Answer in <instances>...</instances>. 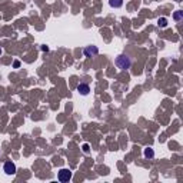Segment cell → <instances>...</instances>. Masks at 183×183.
Masks as SVG:
<instances>
[{
    "instance_id": "10",
    "label": "cell",
    "mask_w": 183,
    "mask_h": 183,
    "mask_svg": "<svg viewBox=\"0 0 183 183\" xmlns=\"http://www.w3.org/2000/svg\"><path fill=\"white\" fill-rule=\"evenodd\" d=\"M83 152H89V145H83Z\"/></svg>"
},
{
    "instance_id": "13",
    "label": "cell",
    "mask_w": 183,
    "mask_h": 183,
    "mask_svg": "<svg viewBox=\"0 0 183 183\" xmlns=\"http://www.w3.org/2000/svg\"><path fill=\"white\" fill-rule=\"evenodd\" d=\"M2 53H3V50H2V47H0V54H2Z\"/></svg>"
},
{
    "instance_id": "9",
    "label": "cell",
    "mask_w": 183,
    "mask_h": 183,
    "mask_svg": "<svg viewBox=\"0 0 183 183\" xmlns=\"http://www.w3.org/2000/svg\"><path fill=\"white\" fill-rule=\"evenodd\" d=\"M157 24L160 27H166L168 26V19H166V17H160V19L157 20Z\"/></svg>"
},
{
    "instance_id": "7",
    "label": "cell",
    "mask_w": 183,
    "mask_h": 183,
    "mask_svg": "<svg viewBox=\"0 0 183 183\" xmlns=\"http://www.w3.org/2000/svg\"><path fill=\"white\" fill-rule=\"evenodd\" d=\"M145 156H146V157H149V159H152V157L155 156L153 149H152V147H146V149H145Z\"/></svg>"
},
{
    "instance_id": "5",
    "label": "cell",
    "mask_w": 183,
    "mask_h": 183,
    "mask_svg": "<svg viewBox=\"0 0 183 183\" xmlns=\"http://www.w3.org/2000/svg\"><path fill=\"white\" fill-rule=\"evenodd\" d=\"M77 92L80 94H83V96H87V94H89V92H90L89 85H87V83H80V85L77 86Z\"/></svg>"
},
{
    "instance_id": "12",
    "label": "cell",
    "mask_w": 183,
    "mask_h": 183,
    "mask_svg": "<svg viewBox=\"0 0 183 183\" xmlns=\"http://www.w3.org/2000/svg\"><path fill=\"white\" fill-rule=\"evenodd\" d=\"M41 50H43V52H47L49 47H47V46H41Z\"/></svg>"
},
{
    "instance_id": "3",
    "label": "cell",
    "mask_w": 183,
    "mask_h": 183,
    "mask_svg": "<svg viewBox=\"0 0 183 183\" xmlns=\"http://www.w3.org/2000/svg\"><path fill=\"white\" fill-rule=\"evenodd\" d=\"M3 170H4L6 175H15V173H16V164L13 163V162L7 160L6 163H4V166H3Z\"/></svg>"
},
{
    "instance_id": "1",
    "label": "cell",
    "mask_w": 183,
    "mask_h": 183,
    "mask_svg": "<svg viewBox=\"0 0 183 183\" xmlns=\"http://www.w3.org/2000/svg\"><path fill=\"white\" fill-rule=\"evenodd\" d=\"M115 64L119 69H122V70H126V69H129L132 66V60L129 59V56H126V54H120V56L116 57Z\"/></svg>"
},
{
    "instance_id": "8",
    "label": "cell",
    "mask_w": 183,
    "mask_h": 183,
    "mask_svg": "<svg viewBox=\"0 0 183 183\" xmlns=\"http://www.w3.org/2000/svg\"><path fill=\"white\" fill-rule=\"evenodd\" d=\"M173 19H175L176 20V22H180V20H182L183 19V11H176V13H175V15H173Z\"/></svg>"
},
{
    "instance_id": "2",
    "label": "cell",
    "mask_w": 183,
    "mask_h": 183,
    "mask_svg": "<svg viewBox=\"0 0 183 183\" xmlns=\"http://www.w3.org/2000/svg\"><path fill=\"white\" fill-rule=\"evenodd\" d=\"M60 182H69L72 179V172H69L68 169H62L59 170V175H57Z\"/></svg>"
},
{
    "instance_id": "6",
    "label": "cell",
    "mask_w": 183,
    "mask_h": 183,
    "mask_svg": "<svg viewBox=\"0 0 183 183\" xmlns=\"http://www.w3.org/2000/svg\"><path fill=\"white\" fill-rule=\"evenodd\" d=\"M109 4L115 9H119L123 6V0H109Z\"/></svg>"
},
{
    "instance_id": "11",
    "label": "cell",
    "mask_w": 183,
    "mask_h": 183,
    "mask_svg": "<svg viewBox=\"0 0 183 183\" xmlns=\"http://www.w3.org/2000/svg\"><path fill=\"white\" fill-rule=\"evenodd\" d=\"M13 66H15V68H19V66H20V62H19V60H16L15 63H13Z\"/></svg>"
},
{
    "instance_id": "4",
    "label": "cell",
    "mask_w": 183,
    "mask_h": 183,
    "mask_svg": "<svg viewBox=\"0 0 183 183\" xmlns=\"http://www.w3.org/2000/svg\"><path fill=\"white\" fill-rule=\"evenodd\" d=\"M83 53H85V56L92 57V56H96L97 53H99V49L96 46H87V47H85Z\"/></svg>"
}]
</instances>
